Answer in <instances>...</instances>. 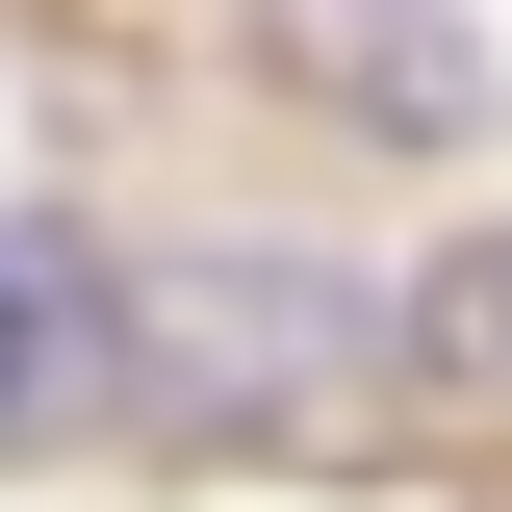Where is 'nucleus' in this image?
<instances>
[{"instance_id": "3", "label": "nucleus", "mask_w": 512, "mask_h": 512, "mask_svg": "<svg viewBox=\"0 0 512 512\" xmlns=\"http://www.w3.org/2000/svg\"><path fill=\"white\" fill-rule=\"evenodd\" d=\"M384 333H410V384H512V231H461L436 282L384 308Z\"/></svg>"}, {"instance_id": "1", "label": "nucleus", "mask_w": 512, "mask_h": 512, "mask_svg": "<svg viewBox=\"0 0 512 512\" xmlns=\"http://www.w3.org/2000/svg\"><path fill=\"white\" fill-rule=\"evenodd\" d=\"M256 52L308 77L333 128H410V154H461V128L512 103V77H487V26H461V0H256Z\"/></svg>"}, {"instance_id": "2", "label": "nucleus", "mask_w": 512, "mask_h": 512, "mask_svg": "<svg viewBox=\"0 0 512 512\" xmlns=\"http://www.w3.org/2000/svg\"><path fill=\"white\" fill-rule=\"evenodd\" d=\"M77 410H128V282L52 231V205H0V461L77 436Z\"/></svg>"}]
</instances>
